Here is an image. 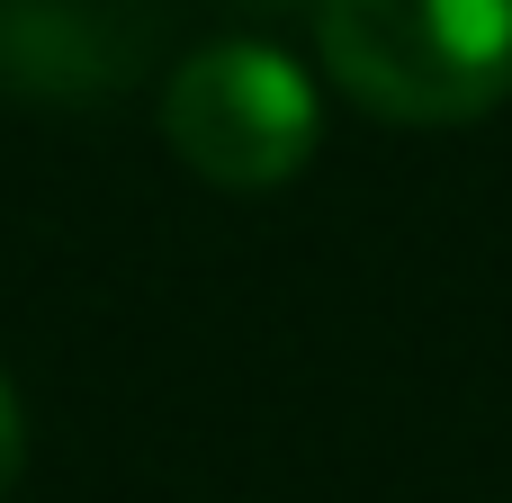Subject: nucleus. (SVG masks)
Segmentation results:
<instances>
[{
  "label": "nucleus",
  "mask_w": 512,
  "mask_h": 503,
  "mask_svg": "<svg viewBox=\"0 0 512 503\" xmlns=\"http://www.w3.org/2000/svg\"><path fill=\"white\" fill-rule=\"evenodd\" d=\"M315 54L387 126H477L512 99V0H315Z\"/></svg>",
  "instance_id": "1"
},
{
  "label": "nucleus",
  "mask_w": 512,
  "mask_h": 503,
  "mask_svg": "<svg viewBox=\"0 0 512 503\" xmlns=\"http://www.w3.org/2000/svg\"><path fill=\"white\" fill-rule=\"evenodd\" d=\"M162 135L216 189H279L315 162L324 108H315V81L279 45L225 36L162 81Z\"/></svg>",
  "instance_id": "2"
},
{
  "label": "nucleus",
  "mask_w": 512,
  "mask_h": 503,
  "mask_svg": "<svg viewBox=\"0 0 512 503\" xmlns=\"http://www.w3.org/2000/svg\"><path fill=\"white\" fill-rule=\"evenodd\" d=\"M171 0H0V90L81 108L153 72Z\"/></svg>",
  "instance_id": "3"
},
{
  "label": "nucleus",
  "mask_w": 512,
  "mask_h": 503,
  "mask_svg": "<svg viewBox=\"0 0 512 503\" xmlns=\"http://www.w3.org/2000/svg\"><path fill=\"white\" fill-rule=\"evenodd\" d=\"M18 468H27V414H18V387L0 378V503L18 486Z\"/></svg>",
  "instance_id": "4"
},
{
  "label": "nucleus",
  "mask_w": 512,
  "mask_h": 503,
  "mask_svg": "<svg viewBox=\"0 0 512 503\" xmlns=\"http://www.w3.org/2000/svg\"><path fill=\"white\" fill-rule=\"evenodd\" d=\"M234 9H261L270 18V9H315V0H234Z\"/></svg>",
  "instance_id": "5"
}]
</instances>
